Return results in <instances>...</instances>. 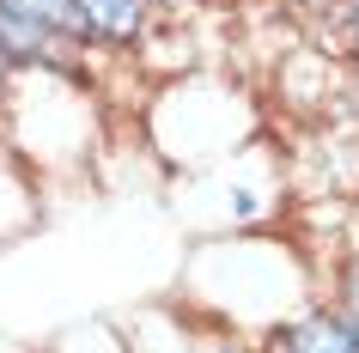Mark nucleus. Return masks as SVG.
Returning <instances> with one entry per match:
<instances>
[{
    "instance_id": "2",
    "label": "nucleus",
    "mask_w": 359,
    "mask_h": 353,
    "mask_svg": "<svg viewBox=\"0 0 359 353\" xmlns=\"http://www.w3.org/2000/svg\"><path fill=\"white\" fill-rule=\"evenodd\" d=\"M0 140L31 171L67 177L97 147L92 92L74 79V67H13V86L0 98Z\"/></svg>"
},
{
    "instance_id": "3",
    "label": "nucleus",
    "mask_w": 359,
    "mask_h": 353,
    "mask_svg": "<svg viewBox=\"0 0 359 353\" xmlns=\"http://www.w3.org/2000/svg\"><path fill=\"white\" fill-rule=\"evenodd\" d=\"M147 134H152V152L165 165L201 171V165H213V159H226V152L256 140V110H250V98L231 79L183 74L158 92V104L147 116Z\"/></svg>"
},
{
    "instance_id": "11",
    "label": "nucleus",
    "mask_w": 359,
    "mask_h": 353,
    "mask_svg": "<svg viewBox=\"0 0 359 353\" xmlns=\"http://www.w3.org/2000/svg\"><path fill=\"white\" fill-rule=\"evenodd\" d=\"M329 305H341V311L359 317V238L347 244V256H341L335 280H329Z\"/></svg>"
},
{
    "instance_id": "9",
    "label": "nucleus",
    "mask_w": 359,
    "mask_h": 353,
    "mask_svg": "<svg viewBox=\"0 0 359 353\" xmlns=\"http://www.w3.org/2000/svg\"><path fill=\"white\" fill-rule=\"evenodd\" d=\"M13 13H25L31 25H43L49 37H61V43H74V49H86V19H79V0H6Z\"/></svg>"
},
{
    "instance_id": "15",
    "label": "nucleus",
    "mask_w": 359,
    "mask_h": 353,
    "mask_svg": "<svg viewBox=\"0 0 359 353\" xmlns=\"http://www.w3.org/2000/svg\"><path fill=\"white\" fill-rule=\"evenodd\" d=\"M335 6H353V0H335Z\"/></svg>"
},
{
    "instance_id": "10",
    "label": "nucleus",
    "mask_w": 359,
    "mask_h": 353,
    "mask_svg": "<svg viewBox=\"0 0 359 353\" xmlns=\"http://www.w3.org/2000/svg\"><path fill=\"white\" fill-rule=\"evenodd\" d=\"M49 353H128V335H122L116 317H86V323H74Z\"/></svg>"
},
{
    "instance_id": "5",
    "label": "nucleus",
    "mask_w": 359,
    "mask_h": 353,
    "mask_svg": "<svg viewBox=\"0 0 359 353\" xmlns=\"http://www.w3.org/2000/svg\"><path fill=\"white\" fill-rule=\"evenodd\" d=\"M86 37L110 49H140L147 31L158 25V0H79Z\"/></svg>"
},
{
    "instance_id": "14",
    "label": "nucleus",
    "mask_w": 359,
    "mask_h": 353,
    "mask_svg": "<svg viewBox=\"0 0 359 353\" xmlns=\"http://www.w3.org/2000/svg\"><path fill=\"white\" fill-rule=\"evenodd\" d=\"M347 25H353V37H359V0H353V6H347Z\"/></svg>"
},
{
    "instance_id": "4",
    "label": "nucleus",
    "mask_w": 359,
    "mask_h": 353,
    "mask_svg": "<svg viewBox=\"0 0 359 353\" xmlns=\"http://www.w3.org/2000/svg\"><path fill=\"white\" fill-rule=\"evenodd\" d=\"M268 335L286 353H359V317L329 305V298H311L292 323H280V329H268Z\"/></svg>"
},
{
    "instance_id": "13",
    "label": "nucleus",
    "mask_w": 359,
    "mask_h": 353,
    "mask_svg": "<svg viewBox=\"0 0 359 353\" xmlns=\"http://www.w3.org/2000/svg\"><path fill=\"white\" fill-rule=\"evenodd\" d=\"M6 86H13V61L0 55V98H6Z\"/></svg>"
},
{
    "instance_id": "6",
    "label": "nucleus",
    "mask_w": 359,
    "mask_h": 353,
    "mask_svg": "<svg viewBox=\"0 0 359 353\" xmlns=\"http://www.w3.org/2000/svg\"><path fill=\"white\" fill-rule=\"evenodd\" d=\"M37 220H43V201H37V171H31V165L19 159V152L0 140V244H19Z\"/></svg>"
},
{
    "instance_id": "1",
    "label": "nucleus",
    "mask_w": 359,
    "mask_h": 353,
    "mask_svg": "<svg viewBox=\"0 0 359 353\" xmlns=\"http://www.w3.org/2000/svg\"><path fill=\"white\" fill-rule=\"evenodd\" d=\"M317 293V268L299 244L268 232H226L201 238L183 256V311H195L213 329L231 335H268L292 323Z\"/></svg>"
},
{
    "instance_id": "7",
    "label": "nucleus",
    "mask_w": 359,
    "mask_h": 353,
    "mask_svg": "<svg viewBox=\"0 0 359 353\" xmlns=\"http://www.w3.org/2000/svg\"><path fill=\"white\" fill-rule=\"evenodd\" d=\"M122 335H128V353H201V335L183 305H147L122 323Z\"/></svg>"
},
{
    "instance_id": "12",
    "label": "nucleus",
    "mask_w": 359,
    "mask_h": 353,
    "mask_svg": "<svg viewBox=\"0 0 359 353\" xmlns=\"http://www.w3.org/2000/svg\"><path fill=\"white\" fill-rule=\"evenodd\" d=\"M201 353H256V347H250L244 335H231V329H213V323H208V335H201Z\"/></svg>"
},
{
    "instance_id": "8",
    "label": "nucleus",
    "mask_w": 359,
    "mask_h": 353,
    "mask_svg": "<svg viewBox=\"0 0 359 353\" xmlns=\"http://www.w3.org/2000/svg\"><path fill=\"white\" fill-rule=\"evenodd\" d=\"M0 55L13 61V67H74V43L49 37L43 25H31L25 13H13L6 0H0Z\"/></svg>"
}]
</instances>
